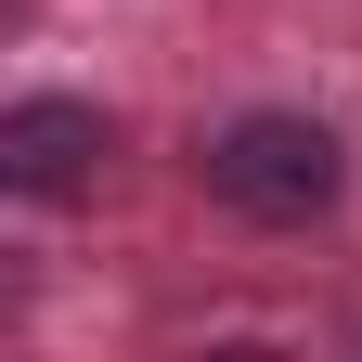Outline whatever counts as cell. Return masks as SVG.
Here are the masks:
<instances>
[{
    "instance_id": "cell-2",
    "label": "cell",
    "mask_w": 362,
    "mask_h": 362,
    "mask_svg": "<svg viewBox=\"0 0 362 362\" xmlns=\"http://www.w3.org/2000/svg\"><path fill=\"white\" fill-rule=\"evenodd\" d=\"M90 168H104V117L90 104L39 90V104L0 117V181H13V194H90Z\"/></svg>"
},
{
    "instance_id": "cell-1",
    "label": "cell",
    "mask_w": 362,
    "mask_h": 362,
    "mask_svg": "<svg viewBox=\"0 0 362 362\" xmlns=\"http://www.w3.org/2000/svg\"><path fill=\"white\" fill-rule=\"evenodd\" d=\"M194 181L233 220H259V233H298V220H324L349 194V143L324 117H298V104H259V117H233V129L194 143Z\"/></svg>"
}]
</instances>
